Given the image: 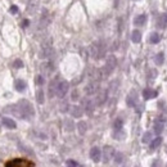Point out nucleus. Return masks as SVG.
Instances as JSON below:
<instances>
[{"instance_id": "obj_1", "label": "nucleus", "mask_w": 167, "mask_h": 167, "mask_svg": "<svg viewBox=\"0 0 167 167\" xmlns=\"http://www.w3.org/2000/svg\"><path fill=\"white\" fill-rule=\"evenodd\" d=\"M14 115H17L21 118H29L33 115V108L30 102L27 100H21L17 105H14V109L12 111Z\"/></svg>"}, {"instance_id": "obj_2", "label": "nucleus", "mask_w": 167, "mask_h": 167, "mask_svg": "<svg viewBox=\"0 0 167 167\" xmlns=\"http://www.w3.org/2000/svg\"><path fill=\"white\" fill-rule=\"evenodd\" d=\"M90 54L94 59H100L104 57L105 54V45L103 41H98V42H94L93 45L90 46Z\"/></svg>"}, {"instance_id": "obj_3", "label": "nucleus", "mask_w": 167, "mask_h": 167, "mask_svg": "<svg viewBox=\"0 0 167 167\" xmlns=\"http://www.w3.org/2000/svg\"><path fill=\"white\" fill-rule=\"evenodd\" d=\"M116 66H117V59H116V57H115V55H109V57L107 58L105 66L103 67V69H100L103 77L111 75V73L113 72V69L116 68Z\"/></svg>"}, {"instance_id": "obj_4", "label": "nucleus", "mask_w": 167, "mask_h": 167, "mask_svg": "<svg viewBox=\"0 0 167 167\" xmlns=\"http://www.w3.org/2000/svg\"><path fill=\"white\" fill-rule=\"evenodd\" d=\"M5 167H35L32 161L24 160V158H14L5 163Z\"/></svg>"}, {"instance_id": "obj_5", "label": "nucleus", "mask_w": 167, "mask_h": 167, "mask_svg": "<svg viewBox=\"0 0 167 167\" xmlns=\"http://www.w3.org/2000/svg\"><path fill=\"white\" fill-rule=\"evenodd\" d=\"M115 149H113L112 147H109V145H105L104 147V149H103V152H102V156H103V160H104V162L107 163V162H109L113 157H115Z\"/></svg>"}, {"instance_id": "obj_6", "label": "nucleus", "mask_w": 167, "mask_h": 167, "mask_svg": "<svg viewBox=\"0 0 167 167\" xmlns=\"http://www.w3.org/2000/svg\"><path fill=\"white\" fill-rule=\"evenodd\" d=\"M68 82L67 81H60L58 82V86H57V96H59V98H63V96L67 94L68 91Z\"/></svg>"}, {"instance_id": "obj_7", "label": "nucleus", "mask_w": 167, "mask_h": 167, "mask_svg": "<svg viewBox=\"0 0 167 167\" xmlns=\"http://www.w3.org/2000/svg\"><path fill=\"white\" fill-rule=\"evenodd\" d=\"M90 158L94 162H99L100 158H102V151L98 147H94L90 149Z\"/></svg>"}, {"instance_id": "obj_8", "label": "nucleus", "mask_w": 167, "mask_h": 167, "mask_svg": "<svg viewBox=\"0 0 167 167\" xmlns=\"http://www.w3.org/2000/svg\"><path fill=\"white\" fill-rule=\"evenodd\" d=\"M98 90H99V84L96 82V81L90 82L89 85H87V86L85 87V93H86L87 95H93V94H95Z\"/></svg>"}, {"instance_id": "obj_9", "label": "nucleus", "mask_w": 167, "mask_h": 167, "mask_svg": "<svg viewBox=\"0 0 167 167\" xmlns=\"http://www.w3.org/2000/svg\"><path fill=\"white\" fill-rule=\"evenodd\" d=\"M71 115H72V117H76V118H80L82 115H84V111H82V108L80 107V105H73V107H71Z\"/></svg>"}, {"instance_id": "obj_10", "label": "nucleus", "mask_w": 167, "mask_h": 167, "mask_svg": "<svg viewBox=\"0 0 167 167\" xmlns=\"http://www.w3.org/2000/svg\"><path fill=\"white\" fill-rule=\"evenodd\" d=\"M157 26L160 29H165L167 26V13H163L158 17V21H157Z\"/></svg>"}, {"instance_id": "obj_11", "label": "nucleus", "mask_w": 167, "mask_h": 167, "mask_svg": "<svg viewBox=\"0 0 167 167\" xmlns=\"http://www.w3.org/2000/svg\"><path fill=\"white\" fill-rule=\"evenodd\" d=\"M143 96H144L145 100L152 99V98H156V96H157V91H154V90H152V89H144V90H143Z\"/></svg>"}, {"instance_id": "obj_12", "label": "nucleus", "mask_w": 167, "mask_h": 167, "mask_svg": "<svg viewBox=\"0 0 167 167\" xmlns=\"http://www.w3.org/2000/svg\"><path fill=\"white\" fill-rule=\"evenodd\" d=\"M57 86H58V82L55 80H53L49 85V98H53L54 95H57Z\"/></svg>"}, {"instance_id": "obj_13", "label": "nucleus", "mask_w": 167, "mask_h": 167, "mask_svg": "<svg viewBox=\"0 0 167 167\" xmlns=\"http://www.w3.org/2000/svg\"><path fill=\"white\" fill-rule=\"evenodd\" d=\"M26 86H27V85H26V82L23 80H20V78H18V80L14 81V87H15L17 91H24Z\"/></svg>"}, {"instance_id": "obj_14", "label": "nucleus", "mask_w": 167, "mask_h": 167, "mask_svg": "<svg viewBox=\"0 0 167 167\" xmlns=\"http://www.w3.org/2000/svg\"><path fill=\"white\" fill-rule=\"evenodd\" d=\"M2 122H3V125L5 126V127H8V129H15V122H14V120H12V118H8V117H4L3 120H2Z\"/></svg>"}, {"instance_id": "obj_15", "label": "nucleus", "mask_w": 167, "mask_h": 167, "mask_svg": "<svg viewBox=\"0 0 167 167\" xmlns=\"http://www.w3.org/2000/svg\"><path fill=\"white\" fill-rule=\"evenodd\" d=\"M126 103H127L129 107H135V103H136V94H135V91L130 93V95L127 96V99H126Z\"/></svg>"}, {"instance_id": "obj_16", "label": "nucleus", "mask_w": 167, "mask_h": 167, "mask_svg": "<svg viewBox=\"0 0 167 167\" xmlns=\"http://www.w3.org/2000/svg\"><path fill=\"white\" fill-rule=\"evenodd\" d=\"M131 40H133V42L138 44L142 41V32H140L139 30H134L133 33H131Z\"/></svg>"}, {"instance_id": "obj_17", "label": "nucleus", "mask_w": 167, "mask_h": 167, "mask_svg": "<svg viewBox=\"0 0 167 167\" xmlns=\"http://www.w3.org/2000/svg\"><path fill=\"white\" fill-rule=\"evenodd\" d=\"M145 22H147V15L145 14H140L134 20L135 26H143V24H145Z\"/></svg>"}, {"instance_id": "obj_18", "label": "nucleus", "mask_w": 167, "mask_h": 167, "mask_svg": "<svg viewBox=\"0 0 167 167\" xmlns=\"http://www.w3.org/2000/svg\"><path fill=\"white\" fill-rule=\"evenodd\" d=\"M161 144H162V138L157 136L156 139H153L152 142H151V151H156V149L160 147Z\"/></svg>"}, {"instance_id": "obj_19", "label": "nucleus", "mask_w": 167, "mask_h": 167, "mask_svg": "<svg viewBox=\"0 0 167 167\" xmlns=\"http://www.w3.org/2000/svg\"><path fill=\"white\" fill-rule=\"evenodd\" d=\"M77 130H78V134L80 135H84L86 133V130H87V125H86V122L85 121H80L77 124Z\"/></svg>"}, {"instance_id": "obj_20", "label": "nucleus", "mask_w": 167, "mask_h": 167, "mask_svg": "<svg viewBox=\"0 0 167 167\" xmlns=\"http://www.w3.org/2000/svg\"><path fill=\"white\" fill-rule=\"evenodd\" d=\"M107 99V91H100L96 96V104H103Z\"/></svg>"}, {"instance_id": "obj_21", "label": "nucleus", "mask_w": 167, "mask_h": 167, "mask_svg": "<svg viewBox=\"0 0 167 167\" xmlns=\"http://www.w3.org/2000/svg\"><path fill=\"white\" fill-rule=\"evenodd\" d=\"M154 62H156V64H158V66H161L163 62H165V54L162 51H160L158 54L154 57Z\"/></svg>"}, {"instance_id": "obj_22", "label": "nucleus", "mask_w": 167, "mask_h": 167, "mask_svg": "<svg viewBox=\"0 0 167 167\" xmlns=\"http://www.w3.org/2000/svg\"><path fill=\"white\" fill-rule=\"evenodd\" d=\"M161 40V36L158 35L157 32H153L151 33V37H149V42H152V44H158Z\"/></svg>"}, {"instance_id": "obj_23", "label": "nucleus", "mask_w": 167, "mask_h": 167, "mask_svg": "<svg viewBox=\"0 0 167 167\" xmlns=\"http://www.w3.org/2000/svg\"><path fill=\"white\" fill-rule=\"evenodd\" d=\"M84 104H85V108H86V111H87V113H91L93 112V109H94V103L91 102V100H85L84 102Z\"/></svg>"}, {"instance_id": "obj_24", "label": "nucleus", "mask_w": 167, "mask_h": 167, "mask_svg": "<svg viewBox=\"0 0 167 167\" xmlns=\"http://www.w3.org/2000/svg\"><path fill=\"white\" fill-rule=\"evenodd\" d=\"M162 131H163V124H162V122H156V124H154V133L157 135H160Z\"/></svg>"}, {"instance_id": "obj_25", "label": "nucleus", "mask_w": 167, "mask_h": 167, "mask_svg": "<svg viewBox=\"0 0 167 167\" xmlns=\"http://www.w3.org/2000/svg\"><path fill=\"white\" fill-rule=\"evenodd\" d=\"M36 99H37V102H39L40 104L44 103V91H42L41 89H39L37 93H36Z\"/></svg>"}, {"instance_id": "obj_26", "label": "nucleus", "mask_w": 167, "mask_h": 167, "mask_svg": "<svg viewBox=\"0 0 167 167\" xmlns=\"http://www.w3.org/2000/svg\"><path fill=\"white\" fill-rule=\"evenodd\" d=\"M122 125H124V122H122V120L117 118V120L115 121V125H113V126H115V129L118 131V130H121V129H122Z\"/></svg>"}, {"instance_id": "obj_27", "label": "nucleus", "mask_w": 167, "mask_h": 167, "mask_svg": "<svg viewBox=\"0 0 167 167\" xmlns=\"http://www.w3.org/2000/svg\"><path fill=\"white\" fill-rule=\"evenodd\" d=\"M42 71H45V72H51L53 71V66L51 63H45V64H42Z\"/></svg>"}, {"instance_id": "obj_28", "label": "nucleus", "mask_w": 167, "mask_h": 167, "mask_svg": "<svg viewBox=\"0 0 167 167\" xmlns=\"http://www.w3.org/2000/svg\"><path fill=\"white\" fill-rule=\"evenodd\" d=\"M152 140V134L151 133H145L143 136V143H149Z\"/></svg>"}, {"instance_id": "obj_29", "label": "nucleus", "mask_w": 167, "mask_h": 167, "mask_svg": "<svg viewBox=\"0 0 167 167\" xmlns=\"http://www.w3.org/2000/svg\"><path fill=\"white\" fill-rule=\"evenodd\" d=\"M122 158H124V156H122L121 153H116L115 154V162L116 163H121L122 162Z\"/></svg>"}, {"instance_id": "obj_30", "label": "nucleus", "mask_w": 167, "mask_h": 167, "mask_svg": "<svg viewBox=\"0 0 167 167\" xmlns=\"http://www.w3.org/2000/svg\"><path fill=\"white\" fill-rule=\"evenodd\" d=\"M22 66H23V63H22L21 59H15V60H14V63H13V67H14V68H21Z\"/></svg>"}, {"instance_id": "obj_31", "label": "nucleus", "mask_w": 167, "mask_h": 167, "mask_svg": "<svg viewBox=\"0 0 167 167\" xmlns=\"http://www.w3.org/2000/svg\"><path fill=\"white\" fill-rule=\"evenodd\" d=\"M66 127H67L68 131H72V130H73V124H72V121L67 120V121H66Z\"/></svg>"}, {"instance_id": "obj_32", "label": "nucleus", "mask_w": 167, "mask_h": 167, "mask_svg": "<svg viewBox=\"0 0 167 167\" xmlns=\"http://www.w3.org/2000/svg\"><path fill=\"white\" fill-rule=\"evenodd\" d=\"M35 82H36L37 85H42L44 84V77L42 76H36V80H35Z\"/></svg>"}, {"instance_id": "obj_33", "label": "nucleus", "mask_w": 167, "mask_h": 167, "mask_svg": "<svg viewBox=\"0 0 167 167\" xmlns=\"http://www.w3.org/2000/svg\"><path fill=\"white\" fill-rule=\"evenodd\" d=\"M67 165H68V167H77V163L75 161H72V160L67 161Z\"/></svg>"}, {"instance_id": "obj_34", "label": "nucleus", "mask_w": 167, "mask_h": 167, "mask_svg": "<svg viewBox=\"0 0 167 167\" xmlns=\"http://www.w3.org/2000/svg\"><path fill=\"white\" fill-rule=\"evenodd\" d=\"M11 13H18V7H15V5H13V7H11Z\"/></svg>"}, {"instance_id": "obj_35", "label": "nucleus", "mask_w": 167, "mask_h": 167, "mask_svg": "<svg viewBox=\"0 0 167 167\" xmlns=\"http://www.w3.org/2000/svg\"><path fill=\"white\" fill-rule=\"evenodd\" d=\"M77 99H78V93H77V90H75L72 93V100H77Z\"/></svg>"}, {"instance_id": "obj_36", "label": "nucleus", "mask_w": 167, "mask_h": 167, "mask_svg": "<svg viewBox=\"0 0 167 167\" xmlns=\"http://www.w3.org/2000/svg\"><path fill=\"white\" fill-rule=\"evenodd\" d=\"M29 24H30V21H29V20H24V21L22 22V26H23V27H27Z\"/></svg>"}, {"instance_id": "obj_37", "label": "nucleus", "mask_w": 167, "mask_h": 167, "mask_svg": "<svg viewBox=\"0 0 167 167\" xmlns=\"http://www.w3.org/2000/svg\"><path fill=\"white\" fill-rule=\"evenodd\" d=\"M152 167H160V161H158V160H157V161H154V162H153V165H152Z\"/></svg>"}, {"instance_id": "obj_38", "label": "nucleus", "mask_w": 167, "mask_h": 167, "mask_svg": "<svg viewBox=\"0 0 167 167\" xmlns=\"http://www.w3.org/2000/svg\"><path fill=\"white\" fill-rule=\"evenodd\" d=\"M118 2H120V0H116V4H115V5H116V7H117V5H118Z\"/></svg>"}, {"instance_id": "obj_39", "label": "nucleus", "mask_w": 167, "mask_h": 167, "mask_svg": "<svg viewBox=\"0 0 167 167\" xmlns=\"http://www.w3.org/2000/svg\"><path fill=\"white\" fill-rule=\"evenodd\" d=\"M24 2H30V0H24Z\"/></svg>"}, {"instance_id": "obj_40", "label": "nucleus", "mask_w": 167, "mask_h": 167, "mask_svg": "<svg viewBox=\"0 0 167 167\" xmlns=\"http://www.w3.org/2000/svg\"><path fill=\"white\" fill-rule=\"evenodd\" d=\"M166 167H167V165H166Z\"/></svg>"}]
</instances>
